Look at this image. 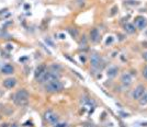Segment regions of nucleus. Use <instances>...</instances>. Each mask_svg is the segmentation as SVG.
Segmentation results:
<instances>
[{
    "label": "nucleus",
    "instance_id": "9b49d317",
    "mask_svg": "<svg viewBox=\"0 0 147 127\" xmlns=\"http://www.w3.org/2000/svg\"><path fill=\"white\" fill-rule=\"evenodd\" d=\"M45 71H46V66L45 65H40L35 70V77L36 78H41L45 73Z\"/></svg>",
    "mask_w": 147,
    "mask_h": 127
},
{
    "label": "nucleus",
    "instance_id": "b1692460",
    "mask_svg": "<svg viewBox=\"0 0 147 127\" xmlns=\"http://www.w3.org/2000/svg\"><path fill=\"white\" fill-rule=\"evenodd\" d=\"M7 11V9H3V10H0V14H1V13H4V12H6Z\"/></svg>",
    "mask_w": 147,
    "mask_h": 127
},
{
    "label": "nucleus",
    "instance_id": "39448f33",
    "mask_svg": "<svg viewBox=\"0 0 147 127\" xmlns=\"http://www.w3.org/2000/svg\"><path fill=\"white\" fill-rule=\"evenodd\" d=\"M44 118L46 122H48V123L51 124H55L57 120H58V116H57V114H55L53 111H47V112H45L44 114Z\"/></svg>",
    "mask_w": 147,
    "mask_h": 127
},
{
    "label": "nucleus",
    "instance_id": "412c9836",
    "mask_svg": "<svg viewBox=\"0 0 147 127\" xmlns=\"http://www.w3.org/2000/svg\"><path fill=\"white\" fill-rule=\"evenodd\" d=\"M46 43H48L51 46H54V44H53V42H52L51 40H48V39H46Z\"/></svg>",
    "mask_w": 147,
    "mask_h": 127
},
{
    "label": "nucleus",
    "instance_id": "1a4fd4ad",
    "mask_svg": "<svg viewBox=\"0 0 147 127\" xmlns=\"http://www.w3.org/2000/svg\"><path fill=\"white\" fill-rule=\"evenodd\" d=\"M15 84H17V80L14 78H8L6 80H3V87L7 89H12Z\"/></svg>",
    "mask_w": 147,
    "mask_h": 127
},
{
    "label": "nucleus",
    "instance_id": "5701e85b",
    "mask_svg": "<svg viewBox=\"0 0 147 127\" xmlns=\"http://www.w3.org/2000/svg\"><path fill=\"white\" fill-rule=\"evenodd\" d=\"M143 57H144V58H145V59L147 60V52H145V53H144V54H143Z\"/></svg>",
    "mask_w": 147,
    "mask_h": 127
},
{
    "label": "nucleus",
    "instance_id": "20e7f679",
    "mask_svg": "<svg viewBox=\"0 0 147 127\" xmlns=\"http://www.w3.org/2000/svg\"><path fill=\"white\" fill-rule=\"evenodd\" d=\"M91 66H92L93 69H97V70L102 69V67H103V60L101 59V57L99 56L98 54H93L91 56Z\"/></svg>",
    "mask_w": 147,
    "mask_h": 127
},
{
    "label": "nucleus",
    "instance_id": "0eeeda50",
    "mask_svg": "<svg viewBox=\"0 0 147 127\" xmlns=\"http://www.w3.org/2000/svg\"><path fill=\"white\" fill-rule=\"evenodd\" d=\"M135 25L137 26L138 29L143 30L144 28H146V25H147V19L144 18V17H137L135 19Z\"/></svg>",
    "mask_w": 147,
    "mask_h": 127
},
{
    "label": "nucleus",
    "instance_id": "f8f14e48",
    "mask_svg": "<svg viewBox=\"0 0 147 127\" xmlns=\"http://www.w3.org/2000/svg\"><path fill=\"white\" fill-rule=\"evenodd\" d=\"M1 71H2V73H4V75H12L13 71H14V68L11 65H4L2 67Z\"/></svg>",
    "mask_w": 147,
    "mask_h": 127
},
{
    "label": "nucleus",
    "instance_id": "4be33fe9",
    "mask_svg": "<svg viewBox=\"0 0 147 127\" xmlns=\"http://www.w3.org/2000/svg\"><path fill=\"white\" fill-rule=\"evenodd\" d=\"M83 127H94V125L93 124H85Z\"/></svg>",
    "mask_w": 147,
    "mask_h": 127
},
{
    "label": "nucleus",
    "instance_id": "423d86ee",
    "mask_svg": "<svg viewBox=\"0 0 147 127\" xmlns=\"http://www.w3.org/2000/svg\"><path fill=\"white\" fill-rule=\"evenodd\" d=\"M144 92H145L144 86L139 84V86H137V87L135 88V90H134L133 93H132V97H133L134 100H139V99L142 98V95L144 94Z\"/></svg>",
    "mask_w": 147,
    "mask_h": 127
},
{
    "label": "nucleus",
    "instance_id": "7ed1b4c3",
    "mask_svg": "<svg viewBox=\"0 0 147 127\" xmlns=\"http://www.w3.org/2000/svg\"><path fill=\"white\" fill-rule=\"evenodd\" d=\"M58 75L56 73V71H45V73L41 78H39L40 82L42 83H48L52 81H55V80H58Z\"/></svg>",
    "mask_w": 147,
    "mask_h": 127
},
{
    "label": "nucleus",
    "instance_id": "6ab92c4d",
    "mask_svg": "<svg viewBox=\"0 0 147 127\" xmlns=\"http://www.w3.org/2000/svg\"><path fill=\"white\" fill-rule=\"evenodd\" d=\"M143 76L147 79V67H145V69H144V71H143Z\"/></svg>",
    "mask_w": 147,
    "mask_h": 127
},
{
    "label": "nucleus",
    "instance_id": "a211bd4d",
    "mask_svg": "<svg viewBox=\"0 0 147 127\" xmlns=\"http://www.w3.org/2000/svg\"><path fill=\"white\" fill-rule=\"evenodd\" d=\"M55 127H67V124L65 123H60V124H56Z\"/></svg>",
    "mask_w": 147,
    "mask_h": 127
},
{
    "label": "nucleus",
    "instance_id": "2eb2a0df",
    "mask_svg": "<svg viewBox=\"0 0 147 127\" xmlns=\"http://www.w3.org/2000/svg\"><path fill=\"white\" fill-rule=\"evenodd\" d=\"M140 105H146L147 104V92H144V94L142 95V98L139 99Z\"/></svg>",
    "mask_w": 147,
    "mask_h": 127
},
{
    "label": "nucleus",
    "instance_id": "6e6552de",
    "mask_svg": "<svg viewBox=\"0 0 147 127\" xmlns=\"http://www.w3.org/2000/svg\"><path fill=\"white\" fill-rule=\"evenodd\" d=\"M90 40L93 43H98V42L100 41V33H99L98 29L94 28L90 31Z\"/></svg>",
    "mask_w": 147,
    "mask_h": 127
},
{
    "label": "nucleus",
    "instance_id": "393cba45",
    "mask_svg": "<svg viewBox=\"0 0 147 127\" xmlns=\"http://www.w3.org/2000/svg\"><path fill=\"white\" fill-rule=\"evenodd\" d=\"M10 127H19V126H18V124H12Z\"/></svg>",
    "mask_w": 147,
    "mask_h": 127
},
{
    "label": "nucleus",
    "instance_id": "f3484780",
    "mask_svg": "<svg viewBox=\"0 0 147 127\" xmlns=\"http://www.w3.org/2000/svg\"><path fill=\"white\" fill-rule=\"evenodd\" d=\"M85 1H86V0H75V2L77 4H79V6H82V4L85 3Z\"/></svg>",
    "mask_w": 147,
    "mask_h": 127
},
{
    "label": "nucleus",
    "instance_id": "ddd939ff",
    "mask_svg": "<svg viewBox=\"0 0 147 127\" xmlns=\"http://www.w3.org/2000/svg\"><path fill=\"white\" fill-rule=\"evenodd\" d=\"M124 30L126 31L127 33L133 34L136 29H135V25H134V24H132V23H126V24H125V26H124Z\"/></svg>",
    "mask_w": 147,
    "mask_h": 127
},
{
    "label": "nucleus",
    "instance_id": "f257e3e1",
    "mask_svg": "<svg viewBox=\"0 0 147 127\" xmlns=\"http://www.w3.org/2000/svg\"><path fill=\"white\" fill-rule=\"evenodd\" d=\"M14 103L18 105V106H25V105H28L29 103V93L27 90H20L15 93L14 95Z\"/></svg>",
    "mask_w": 147,
    "mask_h": 127
},
{
    "label": "nucleus",
    "instance_id": "a878e982",
    "mask_svg": "<svg viewBox=\"0 0 147 127\" xmlns=\"http://www.w3.org/2000/svg\"><path fill=\"white\" fill-rule=\"evenodd\" d=\"M7 125H8V124H2V125L0 126V127H7Z\"/></svg>",
    "mask_w": 147,
    "mask_h": 127
},
{
    "label": "nucleus",
    "instance_id": "9d476101",
    "mask_svg": "<svg viewBox=\"0 0 147 127\" xmlns=\"http://www.w3.org/2000/svg\"><path fill=\"white\" fill-rule=\"evenodd\" d=\"M121 81H122L124 86H130V84L132 83V76H131L130 73H124L122 78H121Z\"/></svg>",
    "mask_w": 147,
    "mask_h": 127
},
{
    "label": "nucleus",
    "instance_id": "4468645a",
    "mask_svg": "<svg viewBox=\"0 0 147 127\" xmlns=\"http://www.w3.org/2000/svg\"><path fill=\"white\" fill-rule=\"evenodd\" d=\"M117 73H118V68L117 67H111V68H109L107 75H108V77H115Z\"/></svg>",
    "mask_w": 147,
    "mask_h": 127
},
{
    "label": "nucleus",
    "instance_id": "dca6fc26",
    "mask_svg": "<svg viewBox=\"0 0 147 127\" xmlns=\"http://www.w3.org/2000/svg\"><path fill=\"white\" fill-rule=\"evenodd\" d=\"M68 32H69V33H70V35L72 36V37H77V36H78V31L76 30V29H68Z\"/></svg>",
    "mask_w": 147,
    "mask_h": 127
},
{
    "label": "nucleus",
    "instance_id": "aec40b11",
    "mask_svg": "<svg viewBox=\"0 0 147 127\" xmlns=\"http://www.w3.org/2000/svg\"><path fill=\"white\" fill-rule=\"evenodd\" d=\"M112 42H113V37H110V39H108V40H107V44L109 45V44H111Z\"/></svg>",
    "mask_w": 147,
    "mask_h": 127
},
{
    "label": "nucleus",
    "instance_id": "f03ea898",
    "mask_svg": "<svg viewBox=\"0 0 147 127\" xmlns=\"http://www.w3.org/2000/svg\"><path fill=\"white\" fill-rule=\"evenodd\" d=\"M45 90L47 92H51V93L59 92V91H62V90H63V83L60 81H58V80L45 83Z\"/></svg>",
    "mask_w": 147,
    "mask_h": 127
}]
</instances>
